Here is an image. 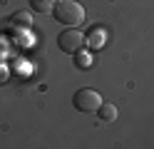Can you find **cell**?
I'll list each match as a JSON object with an SVG mask.
<instances>
[{
  "label": "cell",
  "mask_w": 154,
  "mask_h": 149,
  "mask_svg": "<svg viewBox=\"0 0 154 149\" xmlns=\"http://www.w3.org/2000/svg\"><path fill=\"white\" fill-rule=\"evenodd\" d=\"M13 25H15V27L32 25V15H30V13H15V15H13Z\"/></svg>",
  "instance_id": "obj_6"
},
{
  "label": "cell",
  "mask_w": 154,
  "mask_h": 149,
  "mask_svg": "<svg viewBox=\"0 0 154 149\" xmlns=\"http://www.w3.org/2000/svg\"><path fill=\"white\" fill-rule=\"evenodd\" d=\"M97 114H100V119L104 124H109V122H114L117 119V104H100V109H97Z\"/></svg>",
  "instance_id": "obj_4"
},
{
  "label": "cell",
  "mask_w": 154,
  "mask_h": 149,
  "mask_svg": "<svg viewBox=\"0 0 154 149\" xmlns=\"http://www.w3.org/2000/svg\"><path fill=\"white\" fill-rule=\"evenodd\" d=\"M30 8L37 10V13H52L55 0H30Z\"/></svg>",
  "instance_id": "obj_5"
},
{
  "label": "cell",
  "mask_w": 154,
  "mask_h": 149,
  "mask_svg": "<svg viewBox=\"0 0 154 149\" xmlns=\"http://www.w3.org/2000/svg\"><path fill=\"white\" fill-rule=\"evenodd\" d=\"M72 104L80 109V112H97L100 104H102V95L97 92V89L82 87V89H77V92H75Z\"/></svg>",
  "instance_id": "obj_3"
},
{
  "label": "cell",
  "mask_w": 154,
  "mask_h": 149,
  "mask_svg": "<svg viewBox=\"0 0 154 149\" xmlns=\"http://www.w3.org/2000/svg\"><path fill=\"white\" fill-rule=\"evenodd\" d=\"M102 42H104V33H94L90 35V47H102Z\"/></svg>",
  "instance_id": "obj_8"
},
{
  "label": "cell",
  "mask_w": 154,
  "mask_h": 149,
  "mask_svg": "<svg viewBox=\"0 0 154 149\" xmlns=\"http://www.w3.org/2000/svg\"><path fill=\"white\" fill-rule=\"evenodd\" d=\"M85 45H87V37L80 33V27H67L57 35V47L67 55H77L80 50H85Z\"/></svg>",
  "instance_id": "obj_2"
},
{
  "label": "cell",
  "mask_w": 154,
  "mask_h": 149,
  "mask_svg": "<svg viewBox=\"0 0 154 149\" xmlns=\"http://www.w3.org/2000/svg\"><path fill=\"white\" fill-rule=\"evenodd\" d=\"M75 57H77V67H80V70H87V67H92V57H90L87 52H85V50H80V52H77Z\"/></svg>",
  "instance_id": "obj_7"
},
{
  "label": "cell",
  "mask_w": 154,
  "mask_h": 149,
  "mask_svg": "<svg viewBox=\"0 0 154 149\" xmlns=\"http://www.w3.org/2000/svg\"><path fill=\"white\" fill-rule=\"evenodd\" d=\"M52 15L60 25H67V27H80L85 23V8L75 0H57V5L52 8Z\"/></svg>",
  "instance_id": "obj_1"
}]
</instances>
